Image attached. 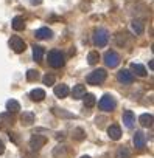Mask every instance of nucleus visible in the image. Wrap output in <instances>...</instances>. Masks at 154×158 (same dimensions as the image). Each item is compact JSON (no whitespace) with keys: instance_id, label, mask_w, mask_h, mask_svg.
I'll use <instances>...</instances> for the list:
<instances>
[{"instance_id":"nucleus-1","label":"nucleus","mask_w":154,"mask_h":158,"mask_svg":"<svg viewBox=\"0 0 154 158\" xmlns=\"http://www.w3.org/2000/svg\"><path fill=\"white\" fill-rule=\"evenodd\" d=\"M106 77H108V71L104 70V68H97V70H94L89 76H87V84H90V85H100V84H103L104 81H106Z\"/></svg>"},{"instance_id":"nucleus-2","label":"nucleus","mask_w":154,"mask_h":158,"mask_svg":"<svg viewBox=\"0 0 154 158\" xmlns=\"http://www.w3.org/2000/svg\"><path fill=\"white\" fill-rule=\"evenodd\" d=\"M48 64L53 68H61L65 64V57H64V54L59 50H51L48 53Z\"/></svg>"},{"instance_id":"nucleus-3","label":"nucleus","mask_w":154,"mask_h":158,"mask_svg":"<svg viewBox=\"0 0 154 158\" xmlns=\"http://www.w3.org/2000/svg\"><path fill=\"white\" fill-rule=\"evenodd\" d=\"M108 40H109V34H108V31L104 28H100V30L95 31V34H94V44L97 47H106L108 45Z\"/></svg>"},{"instance_id":"nucleus-4","label":"nucleus","mask_w":154,"mask_h":158,"mask_svg":"<svg viewBox=\"0 0 154 158\" xmlns=\"http://www.w3.org/2000/svg\"><path fill=\"white\" fill-rule=\"evenodd\" d=\"M104 64L109 68H115L120 64V56L115 51H106L104 53Z\"/></svg>"},{"instance_id":"nucleus-5","label":"nucleus","mask_w":154,"mask_h":158,"mask_svg":"<svg viewBox=\"0 0 154 158\" xmlns=\"http://www.w3.org/2000/svg\"><path fill=\"white\" fill-rule=\"evenodd\" d=\"M98 106H100L101 110H104V112H111V110L115 109V99H114L111 95H104V96L100 99Z\"/></svg>"},{"instance_id":"nucleus-6","label":"nucleus","mask_w":154,"mask_h":158,"mask_svg":"<svg viewBox=\"0 0 154 158\" xmlns=\"http://www.w3.org/2000/svg\"><path fill=\"white\" fill-rule=\"evenodd\" d=\"M10 47H11V50H13L14 53H22V51L27 48L25 42H24L20 37H17V36H13V37L10 39Z\"/></svg>"},{"instance_id":"nucleus-7","label":"nucleus","mask_w":154,"mask_h":158,"mask_svg":"<svg viewBox=\"0 0 154 158\" xmlns=\"http://www.w3.org/2000/svg\"><path fill=\"white\" fill-rule=\"evenodd\" d=\"M45 143H47V138L45 136H42V135H33L31 139H30V147L33 150H39V149H42V146H45Z\"/></svg>"},{"instance_id":"nucleus-8","label":"nucleus","mask_w":154,"mask_h":158,"mask_svg":"<svg viewBox=\"0 0 154 158\" xmlns=\"http://www.w3.org/2000/svg\"><path fill=\"white\" fill-rule=\"evenodd\" d=\"M117 77H118V81L121 82V84H132V81H134V74H132V71H129V70H121V71H118V74H117Z\"/></svg>"},{"instance_id":"nucleus-9","label":"nucleus","mask_w":154,"mask_h":158,"mask_svg":"<svg viewBox=\"0 0 154 158\" xmlns=\"http://www.w3.org/2000/svg\"><path fill=\"white\" fill-rule=\"evenodd\" d=\"M34 36H36L37 39H41V40H47V39H51V37H53V31H51L50 28L44 27V28L36 30V31H34Z\"/></svg>"},{"instance_id":"nucleus-10","label":"nucleus","mask_w":154,"mask_h":158,"mask_svg":"<svg viewBox=\"0 0 154 158\" xmlns=\"http://www.w3.org/2000/svg\"><path fill=\"white\" fill-rule=\"evenodd\" d=\"M134 146L139 149V150H142L145 146H146V138H145V133L143 132H135L134 133Z\"/></svg>"},{"instance_id":"nucleus-11","label":"nucleus","mask_w":154,"mask_h":158,"mask_svg":"<svg viewBox=\"0 0 154 158\" xmlns=\"http://www.w3.org/2000/svg\"><path fill=\"white\" fill-rule=\"evenodd\" d=\"M53 92H55L56 98L62 99V98L68 96V93H70V89H68V87H67L65 84H59V85H56V87L53 89Z\"/></svg>"},{"instance_id":"nucleus-12","label":"nucleus","mask_w":154,"mask_h":158,"mask_svg":"<svg viewBox=\"0 0 154 158\" xmlns=\"http://www.w3.org/2000/svg\"><path fill=\"white\" fill-rule=\"evenodd\" d=\"M108 135H109V138H111V139L118 141V139L121 138V129H120V126L112 124V126L108 129Z\"/></svg>"},{"instance_id":"nucleus-13","label":"nucleus","mask_w":154,"mask_h":158,"mask_svg":"<svg viewBox=\"0 0 154 158\" xmlns=\"http://www.w3.org/2000/svg\"><path fill=\"white\" fill-rule=\"evenodd\" d=\"M86 95V87L83 85V84H76L73 89H72V96L75 98V99H80V98H83Z\"/></svg>"},{"instance_id":"nucleus-14","label":"nucleus","mask_w":154,"mask_h":158,"mask_svg":"<svg viewBox=\"0 0 154 158\" xmlns=\"http://www.w3.org/2000/svg\"><path fill=\"white\" fill-rule=\"evenodd\" d=\"M134 121H135V116H134V113H132L131 110H126V112L123 113V123H125V126H126L128 129H132V126H134Z\"/></svg>"},{"instance_id":"nucleus-15","label":"nucleus","mask_w":154,"mask_h":158,"mask_svg":"<svg viewBox=\"0 0 154 158\" xmlns=\"http://www.w3.org/2000/svg\"><path fill=\"white\" fill-rule=\"evenodd\" d=\"M30 98H31V101L39 102V101H42V99L45 98V90H42V89H34V90L30 92Z\"/></svg>"},{"instance_id":"nucleus-16","label":"nucleus","mask_w":154,"mask_h":158,"mask_svg":"<svg viewBox=\"0 0 154 158\" xmlns=\"http://www.w3.org/2000/svg\"><path fill=\"white\" fill-rule=\"evenodd\" d=\"M139 123H140L142 127H151V126H152V115H149V113H143V115H140Z\"/></svg>"},{"instance_id":"nucleus-17","label":"nucleus","mask_w":154,"mask_h":158,"mask_svg":"<svg viewBox=\"0 0 154 158\" xmlns=\"http://www.w3.org/2000/svg\"><path fill=\"white\" fill-rule=\"evenodd\" d=\"M11 25H13V30H16V31H22L25 28V22H24V19L20 16L14 17L13 22H11Z\"/></svg>"},{"instance_id":"nucleus-18","label":"nucleus","mask_w":154,"mask_h":158,"mask_svg":"<svg viewBox=\"0 0 154 158\" xmlns=\"http://www.w3.org/2000/svg\"><path fill=\"white\" fill-rule=\"evenodd\" d=\"M33 59L36 62H41L44 59V48L42 47H39V45H34L33 47Z\"/></svg>"},{"instance_id":"nucleus-19","label":"nucleus","mask_w":154,"mask_h":158,"mask_svg":"<svg viewBox=\"0 0 154 158\" xmlns=\"http://www.w3.org/2000/svg\"><path fill=\"white\" fill-rule=\"evenodd\" d=\"M20 121H22V126H31L34 123V115L31 112H25L20 116Z\"/></svg>"},{"instance_id":"nucleus-20","label":"nucleus","mask_w":154,"mask_h":158,"mask_svg":"<svg viewBox=\"0 0 154 158\" xmlns=\"http://www.w3.org/2000/svg\"><path fill=\"white\" fill-rule=\"evenodd\" d=\"M131 68H132V71H134L137 76H140V77L146 76V68H145L142 64H132V65H131Z\"/></svg>"},{"instance_id":"nucleus-21","label":"nucleus","mask_w":154,"mask_h":158,"mask_svg":"<svg viewBox=\"0 0 154 158\" xmlns=\"http://www.w3.org/2000/svg\"><path fill=\"white\" fill-rule=\"evenodd\" d=\"M19 109H20V104H19L16 99H10V101L7 102V110H8L10 113H16V112H19Z\"/></svg>"},{"instance_id":"nucleus-22","label":"nucleus","mask_w":154,"mask_h":158,"mask_svg":"<svg viewBox=\"0 0 154 158\" xmlns=\"http://www.w3.org/2000/svg\"><path fill=\"white\" fill-rule=\"evenodd\" d=\"M83 99H84V107H94L95 106V102H97V99H95V96L92 95V93H86L84 96H83Z\"/></svg>"},{"instance_id":"nucleus-23","label":"nucleus","mask_w":154,"mask_h":158,"mask_svg":"<svg viewBox=\"0 0 154 158\" xmlns=\"http://www.w3.org/2000/svg\"><path fill=\"white\" fill-rule=\"evenodd\" d=\"M84 138H86V133H84V130H83L81 127L73 129V139H76V141H83Z\"/></svg>"},{"instance_id":"nucleus-24","label":"nucleus","mask_w":154,"mask_h":158,"mask_svg":"<svg viewBox=\"0 0 154 158\" xmlns=\"http://www.w3.org/2000/svg\"><path fill=\"white\" fill-rule=\"evenodd\" d=\"M131 27H132V31H134L135 34H142V33L145 31V27H143V23H142L140 20H134Z\"/></svg>"},{"instance_id":"nucleus-25","label":"nucleus","mask_w":154,"mask_h":158,"mask_svg":"<svg viewBox=\"0 0 154 158\" xmlns=\"http://www.w3.org/2000/svg\"><path fill=\"white\" fill-rule=\"evenodd\" d=\"M53 155L56 158H67V152H65V146H58L53 150Z\"/></svg>"},{"instance_id":"nucleus-26","label":"nucleus","mask_w":154,"mask_h":158,"mask_svg":"<svg viewBox=\"0 0 154 158\" xmlns=\"http://www.w3.org/2000/svg\"><path fill=\"white\" fill-rule=\"evenodd\" d=\"M117 158H131V150L128 147H120L117 150Z\"/></svg>"},{"instance_id":"nucleus-27","label":"nucleus","mask_w":154,"mask_h":158,"mask_svg":"<svg viewBox=\"0 0 154 158\" xmlns=\"http://www.w3.org/2000/svg\"><path fill=\"white\" fill-rule=\"evenodd\" d=\"M98 59H100L98 51H90V53L87 54V62H89L90 65H95V64L98 62Z\"/></svg>"},{"instance_id":"nucleus-28","label":"nucleus","mask_w":154,"mask_h":158,"mask_svg":"<svg viewBox=\"0 0 154 158\" xmlns=\"http://www.w3.org/2000/svg\"><path fill=\"white\" fill-rule=\"evenodd\" d=\"M5 124H13V118H10L8 113H3L0 115V129H3Z\"/></svg>"},{"instance_id":"nucleus-29","label":"nucleus","mask_w":154,"mask_h":158,"mask_svg":"<svg viewBox=\"0 0 154 158\" xmlns=\"http://www.w3.org/2000/svg\"><path fill=\"white\" fill-rule=\"evenodd\" d=\"M42 81H44V84H45V85H48V87H50V85H53V84H55L56 77H55L53 74H45V76L42 77Z\"/></svg>"},{"instance_id":"nucleus-30","label":"nucleus","mask_w":154,"mask_h":158,"mask_svg":"<svg viewBox=\"0 0 154 158\" xmlns=\"http://www.w3.org/2000/svg\"><path fill=\"white\" fill-rule=\"evenodd\" d=\"M37 77H39V73H37L36 70H28V71H27V79H28L30 82L36 81Z\"/></svg>"},{"instance_id":"nucleus-31","label":"nucleus","mask_w":154,"mask_h":158,"mask_svg":"<svg viewBox=\"0 0 154 158\" xmlns=\"http://www.w3.org/2000/svg\"><path fill=\"white\" fill-rule=\"evenodd\" d=\"M53 113L55 115H58V116H67V118H73V115L72 113H68V112H64V110H58V109H53Z\"/></svg>"},{"instance_id":"nucleus-32","label":"nucleus","mask_w":154,"mask_h":158,"mask_svg":"<svg viewBox=\"0 0 154 158\" xmlns=\"http://www.w3.org/2000/svg\"><path fill=\"white\" fill-rule=\"evenodd\" d=\"M5 152V144H3V141L2 139H0V155H2Z\"/></svg>"},{"instance_id":"nucleus-33","label":"nucleus","mask_w":154,"mask_h":158,"mask_svg":"<svg viewBox=\"0 0 154 158\" xmlns=\"http://www.w3.org/2000/svg\"><path fill=\"white\" fill-rule=\"evenodd\" d=\"M42 0H31V5H41Z\"/></svg>"},{"instance_id":"nucleus-34","label":"nucleus","mask_w":154,"mask_h":158,"mask_svg":"<svg viewBox=\"0 0 154 158\" xmlns=\"http://www.w3.org/2000/svg\"><path fill=\"white\" fill-rule=\"evenodd\" d=\"M81 158H90V156H89V155H83Z\"/></svg>"}]
</instances>
